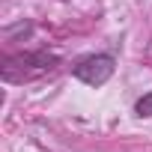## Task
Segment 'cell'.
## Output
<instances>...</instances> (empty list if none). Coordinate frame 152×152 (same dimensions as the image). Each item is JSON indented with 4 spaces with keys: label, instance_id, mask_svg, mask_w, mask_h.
Here are the masks:
<instances>
[{
    "label": "cell",
    "instance_id": "cell-1",
    "mask_svg": "<svg viewBox=\"0 0 152 152\" xmlns=\"http://www.w3.org/2000/svg\"><path fill=\"white\" fill-rule=\"evenodd\" d=\"M60 66V57L51 51H27V54H12L3 60V81L9 84H24L36 81L42 75L54 72Z\"/></svg>",
    "mask_w": 152,
    "mask_h": 152
},
{
    "label": "cell",
    "instance_id": "cell-2",
    "mask_svg": "<svg viewBox=\"0 0 152 152\" xmlns=\"http://www.w3.org/2000/svg\"><path fill=\"white\" fill-rule=\"evenodd\" d=\"M113 69H116V60L110 54H90V57H84L72 66V75L87 87H102V84L110 81Z\"/></svg>",
    "mask_w": 152,
    "mask_h": 152
},
{
    "label": "cell",
    "instance_id": "cell-3",
    "mask_svg": "<svg viewBox=\"0 0 152 152\" xmlns=\"http://www.w3.org/2000/svg\"><path fill=\"white\" fill-rule=\"evenodd\" d=\"M134 113L137 116H152V93H146L134 102Z\"/></svg>",
    "mask_w": 152,
    "mask_h": 152
}]
</instances>
